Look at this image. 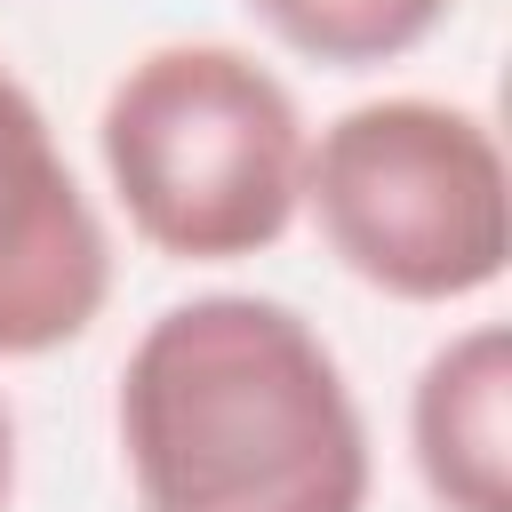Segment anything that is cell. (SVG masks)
Returning <instances> with one entry per match:
<instances>
[{"label":"cell","mask_w":512,"mask_h":512,"mask_svg":"<svg viewBox=\"0 0 512 512\" xmlns=\"http://www.w3.org/2000/svg\"><path fill=\"white\" fill-rule=\"evenodd\" d=\"M120 456L144 512H368V416L280 296H184L120 368Z\"/></svg>","instance_id":"cell-1"},{"label":"cell","mask_w":512,"mask_h":512,"mask_svg":"<svg viewBox=\"0 0 512 512\" xmlns=\"http://www.w3.org/2000/svg\"><path fill=\"white\" fill-rule=\"evenodd\" d=\"M8 496H16V416L0 400V512H8Z\"/></svg>","instance_id":"cell-7"},{"label":"cell","mask_w":512,"mask_h":512,"mask_svg":"<svg viewBox=\"0 0 512 512\" xmlns=\"http://www.w3.org/2000/svg\"><path fill=\"white\" fill-rule=\"evenodd\" d=\"M96 152L144 248L240 264L288 240L312 136L272 64L232 40H168L112 80Z\"/></svg>","instance_id":"cell-2"},{"label":"cell","mask_w":512,"mask_h":512,"mask_svg":"<svg viewBox=\"0 0 512 512\" xmlns=\"http://www.w3.org/2000/svg\"><path fill=\"white\" fill-rule=\"evenodd\" d=\"M112 296V240L40 96L0 64V360L64 352Z\"/></svg>","instance_id":"cell-4"},{"label":"cell","mask_w":512,"mask_h":512,"mask_svg":"<svg viewBox=\"0 0 512 512\" xmlns=\"http://www.w3.org/2000/svg\"><path fill=\"white\" fill-rule=\"evenodd\" d=\"M304 208L352 280L400 304H464L504 280L512 176L480 112L440 96H376L304 152Z\"/></svg>","instance_id":"cell-3"},{"label":"cell","mask_w":512,"mask_h":512,"mask_svg":"<svg viewBox=\"0 0 512 512\" xmlns=\"http://www.w3.org/2000/svg\"><path fill=\"white\" fill-rule=\"evenodd\" d=\"M248 8L288 56L328 64V72H368L424 48L456 0H248Z\"/></svg>","instance_id":"cell-6"},{"label":"cell","mask_w":512,"mask_h":512,"mask_svg":"<svg viewBox=\"0 0 512 512\" xmlns=\"http://www.w3.org/2000/svg\"><path fill=\"white\" fill-rule=\"evenodd\" d=\"M408 456L440 512H512V336H448L408 392Z\"/></svg>","instance_id":"cell-5"}]
</instances>
